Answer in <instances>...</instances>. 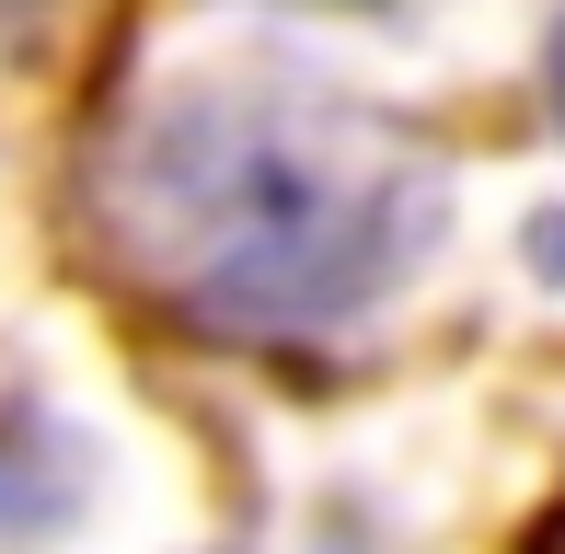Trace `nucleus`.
I'll return each instance as SVG.
<instances>
[{
  "mask_svg": "<svg viewBox=\"0 0 565 554\" xmlns=\"http://www.w3.org/2000/svg\"><path fill=\"white\" fill-rule=\"evenodd\" d=\"M116 255L231 335H323L427 266L450 185L416 128L323 82H185L105 162Z\"/></svg>",
  "mask_w": 565,
  "mask_h": 554,
  "instance_id": "obj_1",
  "label": "nucleus"
},
{
  "mask_svg": "<svg viewBox=\"0 0 565 554\" xmlns=\"http://www.w3.org/2000/svg\"><path fill=\"white\" fill-rule=\"evenodd\" d=\"M543 82H554V116H565V23H554V46H543Z\"/></svg>",
  "mask_w": 565,
  "mask_h": 554,
  "instance_id": "obj_2",
  "label": "nucleus"
}]
</instances>
